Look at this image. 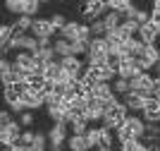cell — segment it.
Listing matches in <instances>:
<instances>
[{
  "label": "cell",
  "instance_id": "obj_1",
  "mask_svg": "<svg viewBox=\"0 0 160 151\" xmlns=\"http://www.w3.org/2000/svg\"><path fill=\"white\" fill-rule=\"evenodd\" d=\"M115 134H117L120 142H127V139H143V137H146V120L136 118V115L129 113L127 120L115 130Z\"/></svg>",
  "mask_w": 160,
  "mask_h": 151
},
{
  "label": "cell",
  "instance_id": "obj_2",
  "mask_svg": "<svg viewBox=\"0 0 160 151\" xmlns=\"http://www.w3.org/2000/svg\"><path fill=\"white\" fill-rule=\"evenodd\" d=\"M108 58H110V43L105 41V36H103V39H91V43H88V53H86V65L105 67Z\"/></svg>",
  "mask_w": 160,
  "mask_h": 151
},
{
  "label": "cell",
  "instance_id": "obj_3",
  "mask_svg": "<svg viewBox=\"0 0 160 151\" xmlns=\"http://www.w3.org/2000/svg\"><path fill=\"white\" fill-rule=\"evenodd\" d=\"M127 115H129V108L124 105V101H117V103H112L110 108H105V118H103L100 125L115 132L124 120H127Z\"/></svg>",
  "mask_w": 160,
  "mask_h": 151
},
{
  "label": "cell",
  "instance_id": "obj_4",
  "mask_svg": "<svg viewBox=\"0 0 160 151\" xmlns=\"http://www.w3.org/2000/svg\"><path fill=\"white\" fill-rule=\"evenodd\" d=\"M132 91L141 94V96H146V99H153L155 94H158V84H155V77L151 72H141L132 79Z\"/></svg>",
  "mask_w": 160,
  "mask_h": 151
},
{
  "label": "cell",
  "instance_id": "obj_5",
  "mask_svg": "<svg viewBox=\"0 0 160 151\" xmlns=\"http://www.w3.org/2000/svg\"><path fill=\"white\" fill-rule=\"evenodd\" d=\"M60 36L62 39H67V41H86V43H91V26L88 24H81V22H67L65 24V29L60 31Z\"/></svg>",
  "mask_w": 160,
  "mask_h": 151
},
{
  "label": "cell",
  "instance_id": "obj_6",
  "mask_svg": "<svg viewBox=\"0 0 160 151\" xmlns=\"http://www.w3.org/2000/svg\"><path fill=\"white\" fill-rule=\"evenodd\" d=\"M67 130H69V125H65V122H53V127L48 130V151H62L65 149L67 139H69Z\"/></svg>",
  "mask_w": 160,
  "mask_h": 151
},
{
  "label": "cell",
  "instance_id": "obj_7",
  "mask_svg": "<svg viewBox=\"0 0 160 151\" xmlns=\"http://www.w3.org/2000/svg\"><path fill=\"white\" fill-rule=\"evenodd\" d=\"M22 122L19 120H12L10 125L5 127H0V144L2 146H14V144H19V139H22Z\"/></svg>",
  "mask_w": 160,
  "mask_h": 151
},
{
  "label": "cell",
  "instance_id": "obj_8",
  "mask_svg": "<svg viewBox=\"0 0 160 151\" xmlns=\"http://www.w3.org/2000/svg\"><path fill=\"white\" fill-rule=\"evenodd\" d=\"M84 17H86L88 22H93V19H103L108 12H110V7H108L105 0H86V5H84Z\"/></svg>",
  "mask_w": 160,
  "mask_h": 151
},
{
  "label": "cell",
  "instance_id": "obj_9",
  "mask_svg": "<svg viewBox=\"0 0 160 151\" xmlns=\"http://www.w3.org/2000/svg\"><path fill=\"white\" fill-rule=\"evenodd\" d=\"M60 65L65 72H69L72 77H77L81 82V77H84V72H86V65L79 60V55H67V58H60Z\"/></svg>",
  "mask_w": 160,
  "mask_h": 151
},
{
  "label": "cell",
  "instance_id": "obj_10",
  "mask_svg": "<svg viewBox=\"0 0 160 151\" xmlns=\"http://www.w3.org/2000/svg\"><path fill=\"white\" fill-rule=\"evenodd\" d=\"M84 118L88 122H103V118H105V105L100 103V101H96L91 94H88V105H86V111H84Z\"/></svg>",
  "mask_w": 160,
  "mask_h": 151
},
{
  "label": "cell",
  "instance_id": "obj_11",
  "mask_svg": "<svg viewBox=\"0 0 160 151\" xmlns=\"http://www.w3.org/2000/svg\"><path fill=\"white\" fill-rule=\"evenodd\" d=\"M31 34L36 36V39H53L55 34H58V29L50 24V19L36 17V19H33V26H31Z\"/></svg>",
  "mask_w": 160,
  "mask_h": 151
},
{
  "label": "cell",
  "instance_id": "obj_12",
  "mask_svg": "<svg viewBox=\"0 0 160 151\" xmlns=\"http://www.w3.org/2000/svg\"><path fill=\"white\" fill-rule=\"evenodd\" d=\"M136 74H141V70H139V65H136V60H132V58H124L120 62V67H117V77H122V79H129L132 82Z\"/></svg>",
  "mask_w": 160,
  "mask_h": 151
},
{
  "label": "cell",
  "instance_id": "obj_13",
  "mask_svg": "<svg viewBox=\"0 0 160 151\" xmlns=\"http://www.w3.org/2000/svg\"><path fill=\"white\" fill-rule=\"evenodd\" d=\"M143 120H146V122H160V101H158V96H153V99H146Z\"/></svg>",
  "mask_w": 160,
  "mask_h": 151
},
{
  "label": "cell",
  "instance_id": "obj_14",
  "mask_svg": "<svg viewBox=\"0 0 160 151\" xmlns=\"http://www.w3.org/2000/svg\"><path fill=\"white\" fill-rule=\"evenodd\" d=\"M124 105L129 108V113H143V108H146V96H141V94H136V91H129L127 96H124Z\"/></svg>",
  "mask_w": 160,
  "mask_h": 151
},
{
  "label": "cell",
  "instance_id": "obj_15",
  "mask_svg": "<svg viewBox=\"0 0 160 151\" xmlns=\"http://www.w3.org/2000/svg\"><path fill=\"white\" fill-rule=\"evenodd\" d=\"M139 39L143 41L146 46H148V43H155V41L160 39V26H155L153 22H148V24H143V26L139 29Z\"/></svg>",
  "mask_w": 160,
  "mask_h": 151
},
{
  "label": "cell",
  "instance_id": "obj_16",
  "mask_svg": "<svg viewBox=\"0 0 160 151\" xmlns=\"http://www.w3.org/2000/svg\"><path fill=\"white\" fill-rule=\"evenodd\" d=\"M67 146H69V151H91L86 134H72L67 139Z\"/></svg>",
  "mask_w": 160,
  "mask_h": 151
},
{
  "label": "cell",
  "instance_id": "obj_17",
  "mask_svg": "<svg viewBox=\"0 0 160 151\" xmlns=\"http://www.w3.org/2000/svg\"><path fill=\"white\" fill-rule=\"evenodd\" d=\"M33 19H36V17H29V14H19V17L12 22L14 31H17V34H29V31H31V26H33Z\"/></svg>",
  "mask_w": 160,
  "mask_h": 151
},
{
  "label": "cell",
  "instance_id": "obj_18",
  "mask_svg": "<svg viewBox=\"0 0 160 151\" xmlns=\"http://www.w3.org/2000/svg\"><path fill=\"white\" fill-rule=\"evenodd\" d=\"M53 48H55V53H58V58H67V55H74V53H72V41L62 39V36H58V39L53 41Z\"/></svg>",
  "mask_w": 160,
  "mask_h": 151
},
{
  "label": "cell",
  "instance_id": "obj_19",
  "mask_svg": "<svg viewBox=\"0 0 160 151\" xmlns=\"http://www.w3.org/2000/svg\"><path fill=\"white\" fill-rule=\"evenodd\" d=\"M103 22H105L108 31H112V29H117V26H122V22H124V14L115 12V10H110V12L103 17Z\"/></svg>",
  "mask_w": 160,
  "mask_h": 151
},
{
  "label": "cell",
  "instance_id": "obj_20",
  "mask_svg": "<svg viewBox=\"0 0 160 151\" xmlns=\"http://www.w3.org/2000/svg\"><path fill=\"white\" fill-rule=\"evenodd\" d=\"M48 118L53 120V122H65V125H69V122H67V111L62 105H48Z\"/></svg>",
  "mask_w": 160,
  "mask_h": 151
},
{
  "label": "cell",
  "instance_id": "obj_21",
  "mask_svg": "<svg viewBox=\"0 0 160 151\" xmlns=\"http://www.w3.org/2000/svg\"><path fill=\"white\" fill-rule=\"evenodd\" d=\"M146 144H158L160 142V125L158 122H146Z\"/></svg>",
  "mask_w": 160,
  "mask_h": 151
},
{
  "label": "cell",
  "instance_id": "obj_22",
  "mask_svg": "<svg viewBox=\"0 0 160 151\" xmlns=\"http://www.w3.org/2000/svg\"><path fill=\"white\" fill-rule=\"evenodd\" d=\"M143 58H146L148 62H151V65L155 67V65L160 62V48L155 46V43H148V46H146V51H143Z\"/></svg>",
  "mask_w": 160,
  "mask_h": 151
},
{
  "label": "cell",
  "instance_id": "obj_23",
  "mask_svg": "<svg viewBox=\"0 0 160 151\" xmlns=\"http://www.w3.org/2000/svg\"><path fill=\"white\" fill-rule=\"evenodd\" d=\"M112 89H115V94H117V96H127V94L132 91V82H129V79L117 77V79L112 82Z\"/></svg>",
  "mask_w": 160,
  "mask_h": 151
},
{
  "label": "cell",
  "instance_id": "obj_24",
  "mask_svg": "<svg viewBox=\"0 0 160 151\" xmlns=\"http://www.w3.org/2000/svg\"><path fill=\"white\" fill-rule=\"evenodd\" d=\"M69 130H72V134H86L88 132V120L86 118H74L72 122H69Z\"/></svg>",
  "mask_w": 160,
  "mask_h": 151
},
{
  "label": "cell",
  "instance_id": "obj_25",
  "mask_svg": "<svg viewBox=\"0 0 160 151\" xmlns=\"http://www.w3.org/2000/svg\"><path fill=\"white\" fill-rule=\"evenodd\" d=\"M88 26H91V36H93V39H103V36L108 34V26H105L103 19H93Z\"/></svg>",
  "mask_w": 160,
  "mask_h": 151
},
{
  "label": "cell",
  "instance_id": "obj_26",
  "mask_svg": "<svg viewBox=\"0 0 160 151\" xmlns=\"http://www.w3.org/2000/svg\"><path fill=\"white\" fill-rule=\"evenodd\" d=\"M14 26L12 24H2L0 26V46H7V43H10V41L14 39Z\"/></svg>",
  "mask_w": 160,
  "mask_h": 151
},
{
  "label": "cell",
  "instance_id": "obj_27",
  "mask_svg": "<svg viewBox=\"0 0 160 151\" xmlns=\"http://www.w3.org/2000/svg\"><path fill=\"white\" fill-rule=\"evenodd\" d=\"M146 146L143 139H127V142H120V151H141Z\"/></svg>",
  "mask_w": 160,
  "mask_h": 151
},
{
  "label": "cell",
  "instance_id": "obj_28",
  "mask_svg": "<svg viewBox=\"0 0 160 151\" xmlns=\"http://www.w3.org/2000/svg\"><path fill=\"white\" fill-rule=\"evenodd\" d=\"M33 151H48V132H36V139L31 144Z\"/></svg>",
  "mask_w": 160,
  "mask_h": 151
},
{
  "label": "cell",
  "instance_id": "obj_29",
  "mask_svg": "<svg viewBox=\"0 0 160 151\" xmlns=\"http://www.w3.org/2000/svg\"><path fill=\"white\" fill-rule=\"evenodd\" d=\"M86 139H88V146H91V149L96 151V149L100 146V127H88Z\"/></svg>",
  "mask_w": 160,
  "mask_h": 151
},
{
  "label": "cell",
  "instance_id": "obj_30",
  "mask_svg": "<svg viewBox=\"0 0 160 151\" xmlns=\"http://www.w3.org/2000/svg\"><path fill=\"white\" fill-rule=\"evenodd\" d=\"M5 10L12 14H24V0H5Z\"/></svg>",
  "mask_w": 160,
  "mask_h": 151
},
{
  "label": "cell",
  "instance_id": "obj_31",
  "mask_svg": "<svg viewBox=\"0 0 160 151\" xmlns=\"http://www.w3.org/2000/svg\"><path fill=\"white\" fill-rule=\"evenodd\" d=\"M115 144V132L100 125V146H112Z\"/></svg>",
  "mask_w": 160,
  "mask_h": 151
},
{
  "label": "cell",
  "instance_id": "obj_32",
  "mask_svg": "<svg viewBox=\"0 0 160 151\" xmlns=\"http://www.w3.org/2000/svg\"><path fill=\"white\" fill-rule=\"evenodd\" d=\"M41 10V3L38 0H24V14H29V17H36Z\"/></svg>",
  "mask_w": 160,
  "mask_h": 151
},
{
  "label": "cell",
  "instance_id": "obj_33",
  "mask_svg": "<svg viewBox=\"0 0 160 151\" xmlns=\"http://www.w3.org/2000/svg\"><path fill=\"white\" fill-rule=\"evenodd\" d=\"M48 19H50V24L55 26V29H58V31H62V29H65V24H67V19H65V14H50V17H48Z\"/></svg>",
  "mask_w": 160,
  "mask_h": 151
},
{
  "label": "cell",
  "instance_id": "obj_34",
  "mask_svg": "<svg viewBox=\"0 0 160 151\" xmlns=\"http://www.w3.org/2000/svg\"><path fill=\"white\" fill-rule=\"evenodd\" d=\"M72 53L74 55H86L88 53V43L86 41H74L72 43Z\"/></svg>",
  "mask_w": 160,
  "mask_h": 151
},
{
  "label": "cell",
  "instance_id": "obj_35",
  "mask_svg": "<svg viewBox=\"0 0 160 151\" xmlns=\"http://www.w3.org/2000/svg\"><path fill=\"white\" fill-rule=\"evenodd\" d=\"M7 105H10V111H12L14 115H22V113L27 111V103H24V101H22V99L12 101V103H7Z\"/></svg>",
  "mask_w": 160,
  "mask_h": 151
},
{
  "label": "cell",
  "instance_id": "obj_36",
  "mask_svg": "<svg viewBox=\"0 0 160 151\" xmlns=\"http://www.w3.org/2000/svg\"><path fill=\"white\" fill-rule=\"evenodd\" d=\"M33 139H36V132H31V130H24V132H22L19 144H24V146H31V144H33Z\"/></svg>",
  "mask_w": 160,
  "mask_h": 151
},
{
  "label": "cell",
  "instance_id": "obj_37",
  "mask_svg": "<svg viewBox=\"0 0 160 151\" xmlns=\"http://www.w3.org/2000/svg\"><path fill=\"white\" fill-rule=\"evenodd\" d=\"M19 122H22V127H31L33 125V113L31 111H24L19 115Z\"/></svg>",
  "mask_w": 160,
  "mask_h": 151
},
{
  "label": "cell",
  "instance_id": "obj_38",
  "mask_svg": "<svg viewBox=\"0 0 160 151\" xmlns=\"http://www.w3.org/2000/svg\"><path fill=\"white\" fill-rule=\"evenodd\" d=\"M134 22H139L141 26L148 24V22H151V12H146V10H139V12H136V17H134Z\"/></svg>",
  "mask_w": 160,
  "mask_h": 151
},
{
  "label": "cell",
  "instance_id": "obj_39",
  "mask_svg": "<svg viewBox=\"0 0 160 151\" xmlns=\"http://www.w3.org/2000/svg\"><path fill=\"white\" fill-rule=\"evenodd\" d=\"M12 115H14V113L10 111V108H7V111H2V113H0V127L10 125V122H12Z\"/></svg>",
  "mask_w": 160,
  "mask_h": 151
},
{
  "label": "cell",
  "instance_id": "obj_40",
  "mask_svg": "<svg viewBox=\"0 0 160 151\" xmlns=\"http://www.w3.org/2000/svg\"><path fill=\"white\" fill-rule=\"evenodd\" d=\"M151 22L155 26H160V10H151Z\"/></svg>",
  "mask_w": 160,
  "mask_h": 151
},
{
  "label": "cell",
  "instance_id": "obj_41",
  "mask_svg": "<svg viewBox=\"0 0 160 151\" xmlns=\"http://www.w3.org/2000/svg\"><path fill=\"white\" fill-rule=\"evenodd\" d=\"M7 149H12V151H33L31 146H24V144H14V146H7Z\"/></svg>",
  "mask_w": 160,
  "mask_h": 151
},
{
  "label": "cell",
  "instance_id": "obj_42",
  "mask_svg": "<svg viewBox=\"0 0 160 151\" xmlns=\"http://www.w3.org/2000/svg\"><path fill=\"white\" fill-rule=\"evenodd\" d=\"M96 151H112V146H98Z\"/></svg>",
  "mask_w": 160,
  "mask_h": 151
},
{
  "label": "cell",
  "instance_id": "obj_43",
  "mask_svg": "<svg viewBox=\"0 0 160 151\" xmlns=\"http://www.w3.org/2000/svg\"><path fill=\"white\" fill-rule=\"evenodd\" d=\"M153 10H160V0H153Z\"/></svg>",
  "mask_w": 160,
  "mask_h": 151
},
{
  "label": "cell",
  "instance_id": "obj_44",
  "mask_svg": "<svg viewBox=\"0 0 160 151\" xmlns=\"http://www.w3.org/2000/svg\"><path fill=\"white\" fill-rule=\"evenodd\" d=\"M38 3H41V5H48V3H50V0H38Z\"/></svg>",
  "mask_w": 160,
  "mask_h": 151
},
{
  "label": "cell",
  "instance_id": "obj_45",
  "mask_svg": "<svg viewBox=\"0 0 160 151\" xmlns=\"http://www.w3.org/2000/svg\"><path fill=\"white\" fill-rule=\"evenodd\" d=\"M2 151H12V149H7V146H5V149H2Z\"/></svg>",
  "mask_w": 160,
  "mask_h": 151
},
{
  "label": "cell",
  "instance_id": "obj_46",
  "mask_svg": "<svg viewBox=\"0 0 160 151\" xmlns=\"http://www.w3.org/2000/svg\"><path fill=\"white\" fill-rule=\"evenodd\" d=\"M58 3H62V0H58Z\"/></svg>",
  "mask_w": 160,
  "mask_h": 151
}]
</instances>
